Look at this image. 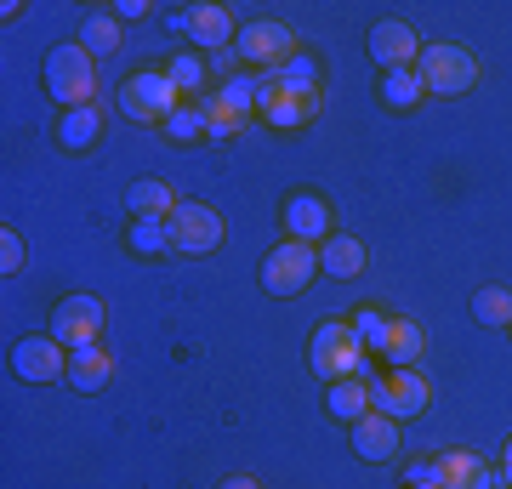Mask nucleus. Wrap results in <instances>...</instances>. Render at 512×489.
Segmentation results:
<instances>
[{
  "mask_svg": "<svg viewBox=\"0 0 512 489\" xmlns=\"http://www.w3.org/2000/svg\"><path fill=\"white\" fill-rule=\"evenodd\" d=\"M308 364H313V376L325 381V387L330 381H348V376H365L370 353H365V342L353 336V319H325V325L313 330Z\"/></svg>",
  "mask_w": 512,
  "mask_h": 489,
  "instance_id": "obj_1",
  "label": "nucleus"
},
{
  "mask_svg": "<svg viewBox=\"0 0 512 489\" xmlns=\"http://www.w3.org/2000/svg\"><path fill=\"white\" fill-rule=\"evenodd\" d=\"M177 109H183V91L165 69H137L120 80V114L137 126H165Z\"/></svg>",
  "mask_w": 512,
  "mask_h": 489,
  "instance_id": "obj_2",
  "label": "nucleus"
},
{
  "mask_svg": "<svg viewBox=\"0 0 512 489\" xmlns=\"http://www.w3.org/2000/svg\"><path fill=\"white\" fill-rule=\"evenodd\" d=\"M46 91H52L63 109H86L97 103V63L86 46H57L46 57Z\"/></svg>",
  "mask_w": 512,
  "mask_h": 489,
  "instance_id": "obj_3",
  "label": "nucleus"
},
{
  "mask_svg": "<svg viewBox=\"0 0 512 489\" xmlns=\"http://www.w3.org/2000/svg\"><path fill=\"white\" fill-rule=\"evenodd\" d=\"M296 52H302V46H296V29H291V23H279V18L245 23L239 40H234V57H239V63H251V69H262V74L285 69Z\"/></svg>",
  "mask_w": 512,
  "mask_h": 489,
  "instance_id": "obj_4",
  "label": "nucleus"
},
{
  "mask_svg": "<svg viewBox=\"0 0 512 489\" xmlns=\"http://www.w3.org/2000/svg\"><path fill=\"white\" fill-rule=\"evenodd\" d=\"M165 245L183 256H205L222 245V211L205 200H183L171 217H165Z\"/></svg>",
  "mask_w": 512,
  "mask_h": 489,
  "instance_id": "obj_5",
  "label": "nucleus"
},
{
  "mask_svg": "<svg viewBox=\"0 0 512 489\" xmlns=\"http://www.w3.org/2000/svg\"><path fill=\"white\" fill-rule=\"evenodd\" d=\"M319 273V245H302V239H279L274 251L262 256V285L274 296H302Z\"/></svg>",
  "mask_w": 512,
  "mask_h": 489,
  "instance_id": "obj_6",
  "label": "nucleus"
},
{
  "mask_svg": "<svg viewBox=\"0 0 512 489\" xmlns=\"http://www.w3.org/2000/svg\"><path fill=\"white\" fill-rule=\"evenodd\" d=\"M421 86L439 91V97H461V91L478 86V57L467 52V46H450V40H439V46H427L421 52Z\"/></svg>",
  "mask_w": 512,
  "mask_h": 489,
  "instance_id": "obj_7",
  "label": "nucleus"
},
{
  "mask_svg": "<svg viewBox=\"0 0 512 489\" xmlns=\"http://www.w3.org/2000/svg\"><path fill=\"white\" fill-rule=\"evenodd\" d=\"M103 319H109V308L97 302V296H63L52 308V336L63 347H97L103 342Z\"/></svg>",
  "mask_w": 512,
  "mask_h": 489,
  "instance_id": "obj_8",
  "label": "nucleus"
},
{
  "mask_svg": "<svg viewBox=\"0 0 512 489\" xmlns=\"http://www.w3.org/2000/svg\"><path fill=\"white\" fill-rule=\"evenodd\" d=\"M370 399H376V410H382V416L404 421V416H421V410L433 404V381L421 376V370H393L387 381H376V387H370Z\"/></svg>",
  "mask_w": 512,
  "mask_h": 489,
  "instance_id": "obj_9",
  "label": "nucleus"
},
{
  "mask_svg": "<svg viewBox=\"0 0 512 489\" xmlns=\"http://www.w3.org/2000/svg\"><path fill=\"white\" fill-rule=\"evenodd\" d=\"M256 114L279 131H302L313 114H319V97H296V91L279 86L274 74H262V80H256Z\"/></svg>",
  "mask_w": 512,
  "mask_h": 489,
  "instance_id": "obj_10",
  "label": "nucleus"
},
{
  "mask_svg": "<svg viewBox=\"0 0 512 489\" xmlns=\"http://www.w3.org/2000/svg\"><path fill=\"white\" fill-rule=\"evenodd\" d=\"M12 376H23V381H57V376H69V353H63L57 336H23V342L12 347Z\"/></svg>",
  "mask_w": 512,
  "mask_h": 489,
  "instance_id": "obj_11",
  "label": "nucleus"
},
{
  "mask_svg": "<svg viewBox=\"0 0 512 489\" xmlns=\"http://www.w3.org/2000/svg\"><path fill=\"white\" fill-rule=\"evenodd\" d=\"M370 57H376L382 69H410V63L421 57V35L399 18H382L376 29H370Z\"/></svg>",
  "mask_w": 512,
  "mask_h": 489,
  "instance_id": "obj_12",
  "label": "nucleus"
},
{
  "mask_svg": "<svg viewBox=\"0 0 512 489\" xmlns=\"http://www.w3.org/2000/svg\"><path fill=\"white\" fill-rule=\"evenodd\" d=\"M183 29L194 35V46H205V52H228V46L239 40L234 12H228V6H217V0H205V6H188V12H183Z\"/></svg>",
  "mask_w": 512,
  "mask_h": 489,
  "instance_id": "obj_13",
  "label": "nucleus"
},
{
  "mask_svg": "<svg viewBox=\"0 0 512 489\" xmlns=\"http://www.w3.org/2000/svg\"><path fill=\"white\" fill-rule=\"evenodd\" d=\"M285 239L325 245L330 239V205L319 200V194H296V200H285Z\"/></svg>",
  "mask_w": 512,
  "mask_h": 489,
  "instance_id": "obj_14",
  "label": "nucleus"
},
{
  "mask_svg": "<svg viewBox=\"0 0 512 489\" xmlns=\"http://www.w3.org/2000/svg\"><path fill=\"white\" fill-rule=\"evenodd\" d=\"M353 450H359V461H393L399 455V421L370 410L365 421H353Z\"/></svg>",
  "mask_w": 512,
  "mask_h": 489,
  "instance_id": "obj_15",
  "label": "nucleus"
},
{
  "mask_svg": "<svg viewBox=\"0 0 512 489\" xmlns=\"http://www.w3.org/2000/svg\"><path fill=\"white\" fill-rule=\"evenodd\" d=\"M501 478H495L484 461H478L473 450H450L439 455V489H495Z\"/></svg>",
  "mask_w": 512,
  "mask_h": 489,
  "instance_id": "obj_16",
  "label": "nucleus"
},
{
  "mask_svg": "<svg viewBox=\"0 0 512 489\" xmlns=\"http://www.w3.org/2000/svg\"><path fill=\"white\" fill-rule=\"evenodd\" d=\"M69 381L80 387V393H103L114 381V359L103 353V342L97 347H74L69 353Z\"/></svg>",
  "mask_w": 512,
  "mask_h": 489,
  "instance_id": "obj_17",
  "label": "nucleus"
},
{
  "mask_svg": "<svg viewBox=\"0 0 512 489\" xmlns=\"http://www.w3.org/2000/svg\"><path fill=\"white\" fill-rule=\"evenodd\" d=\"M319 273H330V279H359L365 273V245L353 234H330L319 245Z\"/></svg>",
  "mask_w": 512,
  "mask_h": 489,
  "instance_id": "obj_18",
  "label": "nucleus"
},
{
  "mask_svg": "<svg viewBox=\"0 0 512 489\" xmlns=\"http://www.w3.org/2000/svg\"><path fill=\"white\" fill-rule=\"evenodd\" d=\"M126 205H131V217H137V222H165L183 200H177V194H171L165 182L143 177V182H131V188H126Z\"/></svg>",
  "mask_w": 512,
  "mask_h": 489,
  "instance_id": "obj_19",
  "label": "nucleus"
},
{
  "mask_svg": "<svg viewBox=\"0 0 512 489\" xmlns=\"http://www.w3.org/2000/svg\"><path fill=\"white\" fill-rule=\"evenodd\" d=\"M421 353H427V330L416 319H393V330H387V359H393V370H421Z\"/></svg>",
  "mask_w": 512,
  "mask_h": 489,
  "instance_id": "obj_20",
  "label": "nucleus"
},
{
  "mask_svg": "<svg viewBox=\"0 0 512 489\" xmlns=\"http://www.w3.org/2000/svg\"><path fill=\"white\" fill-rule=\"evenodd\" d=\"M370 410H376V399H370V381L365 376L330 381V416H336V421H365Z\"/></svg>",
  "mask_w": 512,
  "mask_h": 489,
  "instance_id": "obj_21",
  "label": "nucleus"
},
{
  "mask_svg": "<svg viewBox=\"0 0 512 489\" xmlns=\"http://www.w3.org/2000/svg\"><path fill=\"white\" fill-rule=\"evenodd\" d=\"M97 131H103V109H97V103H86V109H69V114H63L57 143H63V148H92Z\"/></svg>",
  "mask_w": 512,
  "mask_h": 489,
  "instance_id": "obj_22",
  "label": "nucleus"
},
{
  "mask_svg": "<svg viewBox=\"0 0 512 489\" xmlns=\"http://www.w3.org/2000/svg\"><path fill=\"white\" fill-rule=\"evenodd\" d=\"M120 18H114V12H92V18H86V29H80V46H86V52L92 57H114L120 52Z\"/></svg>",
  "mask_w": 512,
  "mask_h": 489,
  "instance_id": "obj_23",
  "label": "nucleus"
},
{
  "mask_svg": "<svg viewBox=\"0 0 512 489\" xmlns=\"http://www.w3.org/2000/svg\"><path fill=\"white\" fill-rule=\"evenodd\" d=\"M194 103H200V114H205V137H239V131H245V114L228 109L222 91H205V97H194Z\"/></svg>",
  "mask_w": 512,
  "mask_h": 489,
  "instance_id": "obj_24",
  "label": "nucleus"
},
{
  "mask_svg": "<svg viewBox=\"0 0 512 489\" xmlns=\"http://www.w3.org/2000/svg\"><path fill=\"white\" fill-rule=\"evenodd\" d=\"M473 319H478V325H495V330H501V325L512 330V290L484 285V290L473 296Z\"/></svg>",
  "mask_w": 512,
  "mask_h": 489,
  "instance_id": "obj_25",
  "label": "nucleus"
},
{
  "mask_svg": "<svg viewBox=\"0 0 512 489\" xmlns=\"http://www.w3.org/2000/svg\"><path fill=\"white\" fill-rule=\"evenodd\" d=\"M274 80L285 91H296V97H319V63H313L308 52H296L285 69H274Z\"/></svg>",
  "mask_w": 512,
  "mask_h": 489,
  "instance_id": "obj_26",
  "label": "nucleus"
},
{
  "mask_svg": "<svg viewBox=\"0 0 512 489\" xmlns=\"http://www.w3.org/2000/svg\"><path fill=\"white\" fill-rule=\"evenodd\" d=\"M421 74L416 69H387V80H382V97L393 103V109H416L421 103Z\"/></svg>",
  "mask_w": 512,
  "mask_h": 489,
  "instance_id": "obj_27",
  "label": "nucleus"
},
{
  "mask_svg": "<svg viewBox=\"0 0 512 489\" xmlns=\"http://www.w3.org/2000/svg\"><path fill=\"white\" fill-rule=\"evenodd\" d=\"M387 330H393V319H382L376 308H359V313H353V336L365 342V353H387Z\"/></svg>",
  "mask_w": 512,
  "mask_h": 489,
  "instance_id": "obj_28",
  "label": "nucleus"
},
{
  "mask_svg": "<svg viewBox=\"0 0 512 489\" xmlns=\"http://www.w3.org/2000/svg\"><path fill=\"white\" fill-rule=\"evenodd\" d=\"M165 74L177 80V91H183V97H200V86H205V63H200L194 52L171 57V63H165Z\"/></svg>",
  "mask_w": 512,
  "mask_h": 489,
  "instance_id": "obj_29",
  "label": "nucleus"
},
{
  "mask_svg": "<svg viewBox=\"0 0 512 489\" xmlns=\"http://www.w3.org/2000/svg\"><path fill=\"white\" fill-rule=\"evenodd\" d=\"M165 137H177V143H200L205 137V114H200V103H183V109L165 120Z\"/></svg>",
  "mask_w": 512,
  "mask_h": 489,
  "instance_id": "obj_30",
  "label": "nucleus"
},
{
  "mask_svg": "<svg viewBox=\"0 0 512 489\" xmlns=\"http://www.w3.org/2000/svg\"><path fill=\"white\" fill-rule=\"evenodd\" d=\"M131 251H143V256L171 251V245H165V222H131Z\"/></svg>",
  "mask_w": 512,
  "mask_h": 489,
  "instance_id": "obj_31",
  "label": "nucleus"
},
{
  "mask_svg": "<svg viewBox=\"0 0 512 489\" xmlns=\"http://www.w3.org/2000/svg\"><path fill=\"white\" fill-rule=\"evenodd\" d=\"M222 103H228V109H239L245 114V120H251V109H256V80H228V86H222Z\"/></svg>",
  "mask_w": 512,
  "mask_h": 489,
  "instance_id": "obj_32",
  "label": "nucleus"
},
{
  "mask_svg": "<svg viewBox=\"0 0 512 489\" xmlns=\"http://www.w3.org/2000/svg\"><path fill=\"white\" fill-rule=\"evenodd\" d=\"M0 273H6V279L23 273V239L12 234V228H0Z\"/></svg>",
  "mask_w": 512,
  "mask_h": 489,
  "instance_id": "obj_33",
  "label": "nucleus"
},
{
  "mask_svg": "<svg viewBox=\"0 0 512 489\" xmlns=\"http://www.w3.org/2000/svg\"><path fill=\"white\" fill-rule=\"evenodd\" d=\"M404 484L410 489H439V461H410V467H404Z\"/></svg>",
  "mask_w": 512,
  "mask_h": 489,
  "instance_id": "obj_34",
  "label": "nucleus"
},
{
  "mask_svg": "<svg viewBox=\"0 0 512 489\" xmlns=\"http://www.w3.org/2000/svg\"><path fill=\"white\" fill-rule=\"evenodd\" d=\"M143 12H148L143 0H120V6H114V18H143Z\"/></svg>",
  "mask_w": 512,
  "mask_h": 489,
  "instance_id": "obj_35",
  "label": "nucleus"
},
{
  "mask_svg": "<svg viewBox=\"0 0 512 489\" xmlns=\"http://www.w3.org/2000/svg\"><path fill=\"white\" fill-rule=\"evenodd\" d=\"M217 489H262V484H256V478H245V472H234V478H222Z\"/></svg>",
  "mask_w": 512,
  "mask_h": 489,
  "instance_id": "obj_36",
  "label": "nucleus"
},
{
  "mask_svg": "<svg viewBox=\"0 0 512 489\" xmlns=\"http://www.w3.org/2000/svg\"><path fill=\"white\" fill-rule=\"evenodd\" d=\"M501 461H507V484H512V438H507V455H501Z\"/></svg>",
  "mask_w": 512,
  "mask_h": 489,
  "instance_id": "obj_37",
  "label": "nucleus"
},
{
  "mask_svg": "<svg viewBox=\"0 0 512 489\" xmlns=\"http://www.w3.org/2000/svg\"><path fill=\"white\" fill-rule=\"evenodd\" d=\"M495 489H512V484H495Z\"/></svg>",
  "mask_w": 512,
  "mask_h": 489,
  "instance_id": "obj_38",
  "label": "nucleus"
}]
</instances>
